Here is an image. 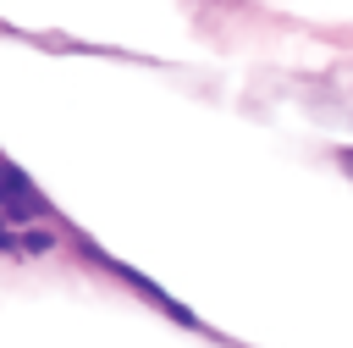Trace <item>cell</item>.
<instances>
[{"mask_svg":"<svg viewBox=\"0 0 353 348\" xmlns=\"http://www.w3.org/2000/svg\"><path fill=\"white\" fill-rule=\"evenodd\" d=\"M0 204H6L11 215H44V199L28 188V177H22L17 166H0Z\"/></svg>","mask_w":353,"mask_h":348,"instance_id":"6da1fadb","label":"cell"},{"mask_svg":"<svg viewBox=\"0 0 353 348\" xmlns=\"http://www.w3.org/2000/svg\"><path fill=\"white\" fill-rule=\"evenodd\" d=\"M342 166H347V171H353V149H342Z\"/></svg>","mask_w":353,"mask_h":348,"instance_id":"7a4b0ae2","label":"cell"}]
</instances>
